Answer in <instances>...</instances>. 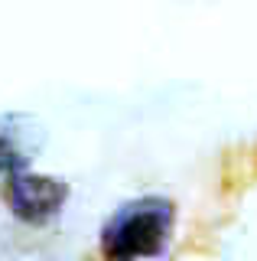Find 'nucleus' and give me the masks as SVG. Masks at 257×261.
Here are the masks:
<instances>
[{"label":"nucleus","instance_id":"nucleus-1","mask_svg":"<svg viewBox=\"0 0 257 261\" xmlns=\"http://www.w3.org/2000/svg\"><path fill=\"white\" fill-rule=\"evenodd\" d=\"M176 209L163 196H140L124 202L101 228L104 261H150L170 245Z\"/></svg>","mask_w":257,"mask_h":261},{"label":"nucleus","instance_id":"nucleus-2","mask_svg":"<svg viewBox=\"0 0 257 261\" xmlns=\"http://www.w3.org/2000/svg\"><path fill=\"white\" fill-rule=\"evenodd\" d=\"M4 199L10 212L23 222H49L52 216H59L62 206L69 199V183L59 176H43V173H29V170H13L7 176L4 186Z\"/></svg>","mask_w":257,"mask_h":261},{"label":"nucleus","instance_id":"nucleus-3","mask_svg":"<svg viewBox=\"0 0 257 261\" xmlns=\"http://www.w3.org/2000/svg\"><path fill=\"white\" fill-rule=\"evenodd\" d=\"M13 170H20V157H17V150H13V144L0 134V173L10 176Z\"/></svg>","mask_w":257,"mask_h":261}]
</instances>
